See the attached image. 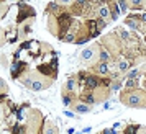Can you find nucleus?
I'll return each mask as SVG.
<instances>
[{
  "instance_id": "1",
  "label": "nucleus",
  "mask_w": 146,
  "mask_h": 134,
  "mask_svg": "<svg viewBox=\"0 0 146 134\" xmlns=\"http://www.w3.org/2000/svg\"><path fill=\"white\" fill-rule=\"evenodd\" d=\"M72 21L74 20L71 18V15L67 13V12H61L59 15H54V16L48 18V30H49V33L53 34V36L62 39L66 36V33L69 31Z\"/></svg>"
},
{
  "instance_id": "2",
  "label": "nucleus",
  "mask_w": 146,
  "mask_h": 134,
  "mask_svg": "<svg viewBox=\"0 0 146 134\" xmlns=\"http://www.w3.org/2000/svg\"><path fill=\"white\" fill-rule=\"evenodd\" d=\"M18 80L23 83V87L35 90V92L44 90V88L51 87V83H53V79H48L44 75H41L40 72H36V70H28L27 74L21 75Z\"/></svg>"
},
{
  "instance_id": "3",
  "label": "nucleus",
  "mask_w": 146,
  "mask_h": 134,
  "mask_svg": "<svg viewBox=\"0 0 146 134\" xmlns=\"http://www.w3.org/2000/svg\"><path fill=\"white\" fill-rule=\"evenodd\" d=\"M120 101L126 106L145 108L146 106V93L141 88H126L120 95Z\"/></svg>"
},
{
  "instance_id": "4",
  "label": "nucleus",
  "mask_w": 146,
  "mask_h": 134,
  "mask_svg": "<svg viewBox=\"0 0 146 134\" xmlns=\"http://www.w3.org/2000/svg\"><path fill=\"white\" fill-rule=\"evenodd\" d=\"M100 47L105 49L107 53L110 54V57L113 59H120V56L123 54V46H121V41L118 39V36L115 33L105 34L102 39H100Z\"/></svg>"
},
{
  "instance_id": "5",
  "label": "nucleus",
  "mask_w": 146,
  "mask_h": 134,
  "mask_svg": "<svg viewBox=\"0 0 146 134\" xmlns=\"http://www.w3.org/2000/svg\"><path fill=\"white\" fill-rule=\"evenodd\" d=\"M99 53H100V44L99 43H94L92 46L86 47L82 53L79 54V62L86 67H94L99 62Z\"/></svg>"
},
{
  "instance_id": "6",
  "label": "nucleus",
  "mask_w": 146,
  "mask_h": 134,
  "mask_svg": "<svg viewBox=\"0 0 146 134\" xmlns=\"http://www.w3.org/2000/svg\"><path fill=\"white\" fill-rule=\"evenodd\" d=\"M41 120H43V114L38 110H30L28 111V120H27V131L28 134H40L41 129Z\"/></svg>"
},
{
  "instance_id": "7",
  "label": "nucleus",
  "mask_w": 146,
  "mask_h": 134,
  "mask_svg": "<svg viewBox=\"0 0 146 134\" xmlns=\"http://www.w3.org/2000/svg\"><path fill=\"white\" fill-rule=\"evenodd\" d=\"M36 72H40L41 75H44L48 79H56L58 77V70H56V59L53 62H49V64H40L38 69H36Z\"/></svg>"
},
{
  "instance_id": "8",
  "label": "nucleus",
  "mask_w": 146,
  "mask_h": 134,
  "mask_svg": "<svg viewBox=\"0 0 146 134\" xmlns=\"http://www.w3.org/2000/svg\"><path fill=\"white\" fill-rule=\"evenodd\" d=\"M28 70H30V69H28L27 62H23V60H20V59H13V66H12L10 75H12V79H20L21 75H25Z\"/></svg>"
},
{
  "instance_id": "9",
  "label": "nucleus",
  "mask_w": 146,
  "mask_h": 134,
  "mask_svg": "<svg viewBox=\"0 0 146 134\" xmlns=\"http://www.w3.org/2000/svg\"><path fill=\"white\" fill-rule=\"evenodd\" d=\"M18 18H17V21H18V25H21L23 21H27V18L30 16V18H35V10L30 5H27V3H18Z\"/></svg>"
},
{
  "instance_id": "10",
  "label": "nucleus",
  "mask_w": 146,
  "mask_h": 134,
  "mask_svg": "<svg viewBox=\"0 0 146 134\" xmlns=\"http://www.w3.org/2000/svg\"><path fill=\"white\" fill-rule=\"evenodd\" d=\"M125 25L131 26L135 31H143L145 30V16L143 15H133L125 20Z\"/></svg>"
},
{
  "instance_id": "11",
  "label": "nucleus",
  "mask_w": 146,
  "mask_h": 134,
  "mask_svg": "<svg viewBox=\"0 0 146 134\" xmlns=\"http://www.w3.org/2000/svg\"><path fill=\"white\" fill-rule=\"evenodd\" d=\"M71 110L77 114H86V113L90 111V105L84 103V101L79 100V98H74V100L71 101Z\"/></svg>"
},
{
  "instance_id": "12",
  "label": "nucleus",
  "mask_w": 146,
  "mask_h": 134,
  "mask_svg": "<svg viewBox=\"0 0 146 134\" xmlns=\"http://www.w3.org/2000/svg\"><path fill=\"white\" fill-rule=\"evenodd\" d=\"M77 79L76 77H69L64 83V87H62V95H67V97H71L72 93L77 92Z\"/></svg>"
},
{
  "instance_id": "13",
  "label": "nucleus",
  "mask_w": 146,
  "mask_h": 134,
  "mask_svg": "<svg viewBox=\"0 0 146 134\" xmlns=\"http://www.w3.org/2000/svg\"><path fill=\"white\" fill-rule=\"evenodd\" d=\"M90 70H92L94 75H97V77H108L110 75V67L108 64H104V62H97L94 67H90Z\"/></svg>"
},
{
  "instance_id": "14",
  "label": "nucleus",
  "mask_w": 146,
  "mask_h": 134,
  "mask_svg": "<svg viewBox=\"0 0 146 134\" xmlns=\"http://www.w3.org/2000/svg\"><path fill=\"white\" fill-rule=\"evenodd\" d=\"M33 21H35V18H31L30 21L28 20L23 21L20 26H18V30H17V31H20V33H18V39H25V38H27V34L30 33V26H31Z\"/></svg>"
},
{
  "instance_id": "15",
  "label": "nucleus",
  "mask_w": 146,
  "mask_h": 134,
  "mask_svg": "<svg viewBox=\"0 0 146 134\" xmlns=\"http://www.w3.org/2000/svg\"><path fill=\"white\" fill-rule=\"evenodd\" d=\"M41 134H59V129H58V126H56L54 123L46 121V123L43 124V133Z\"/></svg>"
},
{
  "instance_id": "16",
  "label": "nucleus",
  "mask_w": 146,
  "mask_h": 134,
  "mask_svg": "<svg viewBox=\"0 0 146 134\" xmlns=\"http://www.w3.org/2000/svg\"><path fill=\"white\" fill-rule=\"evenodd\" d=\"M112 60V57H110V54L107 53L105 49H102L100 47V53H99V62H104V64H108Z\"/></svg>"
},
{
  "instance_id": "17",
  "label": "nucleus",
  "mask_w": 146,
  "mask_h": 134,
  "mask_svg": "<svg viewBox=\"0 0 146 134\" xmlns=\"http://www.w3.org/2000/svg\"><path fill=\"white\" fill-rule=\"evenodd\" d=\"M8 8H10V3H7V2H0V20L7 15Z\"/></svg>"
},
{
  "instance_id": "18",
  "label": "nucleus",
  "mask_w": 146,
  "mask_h": 134,
  "mask_svg": "<svg viewBox=\"0 0 146 134\" xmlns=\"http://www.w3.org/2000/svg\"><path fill=\"white\" fill-rule=\"evenodd\" d=\"M126 5H130V8H133V10H143L145 2H139V0H136V2H126Z\"/></svg>"
},
{
  "instance_id": "19",
  "label": "nucleus",
  "mask_w": 146,
  "mask_h": 134,
  "mask_svg": "<svg viewBox=\"0 0 146 134\" xmlns=\"http://www.w3.org/2000/svg\"><path fill=\"white\" fill-rule=\"evenodd\" d=\"M138 124H130V126H126V129H125V133L123 134H136L138 133Z\"/></svg>"
},
{
  "instance_id": "20",
  "label": "nucleus",
  "mask_w": 146,
  "mask_h": 134,
  "mask_svg": "<svg viewBox=\"0 0 146 134\" xmlns=\"http://www.w3.org/2000/svg\"><path fill=\"white\" fill-rule=\"evenodd\" d=\"M7 92H8L7 82L3 80V79H0V95H7Z\"/></svg>"
},
{
  "instance_id": "21",
  "label": "nucleus",
  "mask_w": 146,
  "mask_h": 134,
  "mask_svg": "<svg viewBox=\"0 0 146 134\" xmlns=\"http://www.w3.org/2000/svg\"><path fill=\"white\" fill-rule=\"evenodd\" d=\"M139 74H141V70H138V69H131V70L128 72V79H130V80H135Z\"/></svg>"
},
{
  "instance_id": "22",
  "label": "nucleus",
  "mask_w": 146,
  "mask_h": 134,
  "mask_svg": "<svg viewBox=\"0 0 146 134\" xmlns=\"http://www.w3.org/2000/svg\"><path fill=\"white\" fill-rule=\"evenodd\" d=\"M7 43V34H5V30H2L0 26V46H3Z\"/></svg>"
},
{
  "instance_id": "23",
  "label": "nucleus",
  "mask_w": 146,
  "mask_h": 134,
  "mask_svg": "<svg viewBox=\"0 0 146 134\" xmlns=\"http://www.w3.org/2000/svg\"><path fill=\"white\" fill-rule=\"evenodd\" d=\"M0 64H2V66H5V67H8V62H7V56H3V54L0 56Z\"/></svg>"
},
{
  "instance_id": "24",
  "label": "nucleus",
  "mask_w": 146,
  "mask_h": 134,
  "mask_svg": "<svg viewBox=\"0 0 146 134\" xmlns=\"http://www.w3.org/2000/svg\"><path fill=\"white\" fill-rule=\"evenodd\" d=\"M126 87H128V88H136V80H128Z\"/></svg>"
}]
</instances>
